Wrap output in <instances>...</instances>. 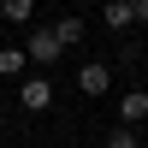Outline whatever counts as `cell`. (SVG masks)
<instances>
[{"mask_svg": "<svg viewBox=\"0 0 148 148\" xmlns=\"http://www.w3.org/2000/svg\"><path fill=\"white\" fill-rule=\"evenodd\" d=\"M24 53H30V65H47V71H53L59 53H65V47H59V36H53V24H42V30L24 36Z\"/></svg>", "mask_w": 148, "mask_h": 148, "instance_id": "cell-1", "label": "cell"}, {"mask_svg": "<svg viewBox=\"0 0 148 148\" xmlns=\"http://www.w3.org/2000/svg\"><path fill=\"white\" fill-rule=\"evenodd\" d=\"M18 107L24 113H47V107H53V77H47V71L42 77H24L18 83Z\"/></svg>", "mask_w": 148, "mask_h": 148, "instance_id": "cell-2", "label": "cell"}, {"mask_svg": "<svg viewBox=\"0 0 148 148\" xmlns=\"http://www.w3.org/2000/svg\"><path fill=\"white\" fill-rule=\"evenodd\" d=\"M77 89L89 95V101H101V95L113 89V65H101V59H83V65H77Z\"/></svg>", "mask_w": 148, "mask_h": 148, "instance_id": "cell-3", "label": "cell"}, {"mask_svg": "<svg viewBox=\"0 0 148 148\" xmlns=\"http://www.w3.org/2000/svg\"><path fill=\"white\" fill-rule=\"evenodd\" d=\"M148 119V89H125L119 95V125H142Z\"/></svg>", "mask_w": 148, "mask_h": 148, "instance_id": "cell-4", "label": "cell"}, {"mask_svg": "<svg viewBox=\"0 0 148 148\" xmlns=\"http://www.w3.org/2000/svg\"><path fill=\"white\" fill-rule=\"evenodd\" d=\"M24 65H30L24 47H0V77H18V83H24Z\"/></svg>", "mask_w": 148, "mask_h": 148, "instance_id": "cell-5", "label": "cell"}, {"mask_svg": "<svg viewBox=\"0 0 148 148\" xmlns=\"http://www.w3.org/2000/svg\"><path fill=\"white\" fill-rule=\"evenodd\" d=\"M101 18H107V30H130V24H136V18H130V0H107Z\"/></svg>", "mask_w": 148, "mask_h": 148, "instance_id": "cell-6", "label": "cell"}, {"mask_svg": "<svg viewBox=\"0 0 148 148\" xmlns=\"http://www.w3.org/2000/svg\"><path fill=\"white\" fill-rule=\"evenodd\" d=\"M53 36H59V47H77L83 36H89V24H83V18H59V24H53Z\"/></svg>", "mask_w": 148, "mask_h": 148, "instance_id": "cell-7", "label": "cell"}, {"mask_svg": "<svg viewBox=\"0 0 148 148\" xmlns=\"http://www.w3.org/2000/svg\"><path fill=\"white\" fill-rule=\"evenodd\" d=\"M0 18L6 24H30L36 18V0H0Z\"/></svg>", "mask_w": 148, "mask_h": 148, "instance_id": "cell-8", "label": "cell"}, {"mask_svg": "<svg viewBox=\"0 0 148 148\" xmlns=\"http://www.w3.org/2000/svg\"><path fill=\"white\" fill-rule=\"evenodd\" d=\"M107 148H142V136L130 125H119V130H107Z\"/></svg>", "mask_w": 148, "mask_h": 148, "instance_id": "cell-9", "label": "cell"}, {"mask_svg": "<svg viewBox=\"0 0 148 148\" xmlns=\"http://www.w3.org/2000/svg\"><path fill=\"white\" fill-rule=\"evenodd\" d=\"M130 18H136V24H148V0H130Z\"/></svg>", "mask_w": 148, "mask_h": 148, "instance_id": "cell-10", "label": "cell"}, {"mask_svg": "<svg viewBox=\"0 0 148 148\" xmlns=\"http://www.w3.org/2000/svg\"><path fill=\"white\" fill-rule=\"evenodd\" d=\"M0 136H6V113H0Z\"/></svg>", "mask_w": 148, "mask_h": 148, "instance_id": "cell-11", "label": "cell"}]
</instances>
